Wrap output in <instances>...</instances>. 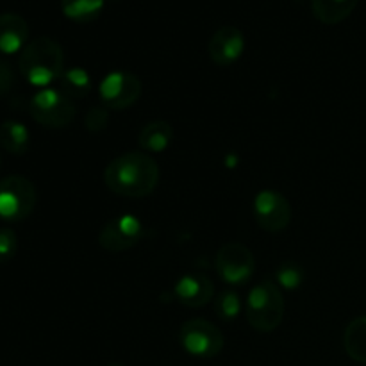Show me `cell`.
<instances>
[{
  "mask_svg": "<svg viewBox=\"0 0 366 366\" xmlns=\"http://www.w3.org/2000/svg\"><path fill=\"white\" fill-rule=\"evenodd\" d=\"M14 84V74L11 70L9 63L0 59V95H6Z\"/></svg>",
  "mask_w": 366,
  "mask_h": 366,
  "instance_id": "cell-24",
  "label": "cell"
},
{
  "mask_svg": "<svg viewBox=\"0 0 366 366\" xmlns=\"http://www.w3.org/2000/svg\"><path fill=\"white\" fill-rule=\"evenodd\" d=\"M175 297L188 307H202L213 300L214 286L204 274H186L177 281L174 288Z\"/></svg>",
  "mask_w": 366,
  "mask_h": 366,
  "instance_id": "cell-12",
  "label": "cell"
},
{
  "mask_svg": "<svg viewBox=\"0 0 366 366\" xmlns=\"http://www.w3.org/2000/svg\"><path fill=\"white\" fill-rule=\"evenodd\" d=\"M0 145L13 156H24L31 145L27 127L16 120H7L0 125Z\"/></svg>",
  "mask_w": 366,
  "mask_h": 366,
  "instance_id": "cell-14",
  "label": "cell"
},
{
  "mask_svg": "<svg viewBox=\"0 0 366 366\" xmlns=\"http://www.w3.org/2000/svg\"><path fill=\"white\" fill-rule=\"evenodd\" d=\"M356 6L357 0H311L313 14L322 24L327 25H335L345 20Z\"/></svg>",
  "mask_w": 366,
  "mask_h": 366,
  "instance_id": "cell-15",
  "label": "cell"
},
{
  "mask_svg": "<svg viewBox=\"0 0 366 366\" xmlns=\"http://www.w3.org/2000/svg\"><path fill=\"white\" fill-rule=\"evenodd\" d=\"M239 297L234 292H224L217 300H214V311L222 320H232L239 313Z\"/></svg>",
  "mask_w": 366,
  "mask_h": 366,
  "instance_id": "cell-20",
  "label": "cell"
},
{
  "mask_svg": "<svg viewBox=\"0 0 366 366\" xmlns=\"http://www.w3.org/2000/svg\"><path fill=\"white\" fill-rule=\"evenodd\" d=\"M18 250L16 232L9 227L0 229V263H9Z\"/></svg>",
  "mask_w": 366,
  "mask_h": 366,
  "instance_id": "cell-21",
  "label": "cell"
},
{
  "mask_svg": "<svg viewBox=\"0 0 366 366\" xmlns=\"http://www.w3.org/2000/svg\"><path fill=\"white\" fill-rule=\"evenodd\" d=\"M32 120L49 129H63L75 118V106L59 89L45 88L36 93L29 102Z\"/></svg>",
  "mask_w": 366,
  "mask_h": 366,
  "instance_id": "cell-5",
  "label": "cell"
},
{
  "mask_svg": "<svg viewBox=\"0 0 366 366\" xmlns=\"http://www.w3.org/2000/svg\"><path fill=\"white\" fill-rule=\"evenodd\" d=\"M143 238V225L136 217L113 218L102 227L99 234V245L109 252H125L138 245Z\"/></svg>",
  "mask_w": 366,
  "mask_h": 366,
  "instance_id": "cell-10",
  "label": "cell"
},
{
  "mask_svg": "<svg viewBox=\"0 0 366 366\" xmlns=\"http://www.w3.org/2000/svg\"><path fill=\"white\" fill-rule=\"evenodd\" d=\"M38 193L34 184L21 175L0 181V218L7 222L25 220L34 211Z\"/></svg>",
  "mask_w": 366,
  "mask_h": 366,
  "instance_id": "cell-4",
  "label": "cell"
},
{
  "mask_svg": "<svg viewBox=\"0 0 366 366\" xmlns=\"http://www.w3.org/2000/svg\"><path fill=\"white\" fill-rule=\"evenodd\" d=\"M179 342L186 352L195 357H214L224 349V335L220 329L202 318L186 322L179 332Z\"/></svg>",
  "mask_w": 366,
  "mask_h": 366,
  "instance_id": "cell-6",
  "label": "cell"
},
{
  "mask_svg": "<svg viewBox=\"0 0 366 366\" xmlns=\"http://www.w3.org/2000/svg\"><path fill=\"white\" fill-rule=\"evenodd\" d=\"M277 279L285 288H299L300 282H302V270H300L299 267H293V264H285V267L279 270Z\"/></svg>",
  "mask_w": 366,
  "mask_h": 366,
  "instance_id": "cell-23",
  "label": "cell"
},
{
  "mask_svg": "<svg viewBox=\"0 0 366 366\" xmlns=\"http://www.w3.org/2000/svg\"><path fill=\"white\" fill-rule=\"evenodd\" d=\"M343 347L350 360L366 365V317L356 318L347 325Z\"/></svg>",
  "mask_w": 366,
  "mask_h": 366,
  "instance_id": "cell-17",
  "label": "cell"
},
{
  "mask_svg": "<svg viewBox=\"0 0 366 366\" xmlns=\"http://www.w3.org/2000/svg\"><path fill=\"white\" fill-rule=\"evenodd\" d=\"M0 164H2V159H0Z\"/></svg>",
  "mask_w": 366,
  "mask_h": 366,
  "instance_id": "cell-26",
  "label": "cell"
},
{
  "mask_svg": "<svg viewBox=\"0 0 366 366\" xmlns=\"http://www.w3.org/2000/svg\"><path fill=\"white\" fill-rule=\"evenodd\" d=\"M209 57L218 66H227L238 61L245 50V36L238 27L224 25L209 39Z\"/></svg>",
  "mask_w": 366,
  "mask_h": 366,
  "instance_id": "cell-11",
  "label": "cell"
},
{
  "mask_svg": "<svg viewBox=\"0 0 366 366\" xmlns=\"http://www.w3.org/2000/svg\"><path fill=\"white\" fill-rule=\"evenodd\" d=\"M106 0H61V9L74 21H93L100 16Z\"/></svg>",
  "mask_w": 366,
  "mask_h": 366,
  "instance_id": "cell-19",
  "label": "cell"
},
{
  "mask_svg": "<svg viewBox=\"0 0 366 366\" xmlns=\"http://www.w3.org/2000/svg\"><path fill=\"white\" fill-rule=\"evenodd\" d=\"M249 324L259 332H272L285 318V299L274 282L263 281L254 286L245 306Z\"/></svg>",
  "mask_w": 366,
  "mask_h": 366,
  "instance_id": "cell-3",
  "label": "cell"
},
{
  "mask_svg": "<svg viewBox=\"0 0 366 366\" xmlns=\"http://www.w3.org/2000/svg\"><path fill=\"white\" fill-rule=\"evenodd\" d=\"M18 68L29 84L45 88L64 71L63 49L56 39L46 36L32 39L20 52Z\"/></svg>",
  "mask_w": 366,
  "mask_h": 366,
  "instance_id": "cell-2",
  "label": "cell"
},
{
  "mask_svg": "<svg viewBox=\"0 0 366 366\" xmlns=\"http://www.w3.org/2000/svg\"><path fill=\"white\" fill-rule=\"evenodd\" d=\"M29 38V25L16 13L0 14V52L16 54L25 49Z\"/></svg>",
  "mask_w": 366,
  "mask_h": 366,
  "instance_id": "cell-13",
  "label": "cell"
},
{
  "mask_svg": "<svg viewBox=\"0 0 366 366\" xmlns=\"http://www.w3.org/2000/svg\"><path fill=\"white\" fill-rule=\"evenodd\" d=\"M107 122H109V114H107V111L104 109V107H92L84 118L86 129H88L89 132L104 131Z\"/></svg>",
  "mask_w": 366,
  "mask_h": 366,
  "instance_id": "cell-22",
  "label": "cell"
},
{
  "mask_svg": "<svg viewBox=\"0 0 366 366\" xmlns=\"http://www.w3.org/2000/svg\"><path fill=\"white\" fill-rule=\"evenodd\" d=\"M107 366H124V365H118V363H111V365H107Z\"/></svg>",
  "mask_w": 366,
  "mask_h": 366,
  "instance_id": "cell-25",
  "label": "cell"
},
{
  "mask_svg": "<svg viewBox=\"0 0 366 366\" xmlns=\"http://www.w3.org/2000/svg\"><path fill=\"white\" fill-rule=\"evenodd\" d=\"M174 138V129L168 122L156 120L147 124L139 132V145L149 152H161L167 149Z\"/></svg>",
  "mask_w": 366,
  "mask_h": 366,
  "instance_id": "cell-16",
  "label": "cell"
},
{
  "mask_svg": "<svg viewBox=\"0 0 366 366\" xmlns=\"http://www.w3.org/2000/svg\"><path fill=\"white\" fill-rule=\"evenodd\" d=\"M254 218L264 231H285L292 222V206L282 193L263 189L254 199Z\"/></svg>",
  "mask_w": 366,
  "mask_h": 366,
  "instance_id": "cell-8",
  "label": "cell"
},
{
  "mask_svg": "<svg viewBox=\"0 0 366 366\" xmlns=\"http://www.w3.org/2000/svg\"><path fill=\"white\" fill-rule=\"evenodd\" d=\"M104 181L117 195L143 199L156 189L159 181V167L156 159L145 152L122 154L107 164Z\"/></svg>",
  "mask_w": 366,
  "mask_h": 366,
  "instance_id": "cell-1",
  "label": "cell"
},
{
  "mask_svg": "<svg viewBox=\"0 0 366 366\" xmlns=\"http://www.w3.org/2000/svg\"><path fill=\"white\" fill-rule=\"evenodd\" d=\"M214 267H217L222 281H225L227 285L238 286L250 281L254 268H256V261H254L252 252L245 245H242V243H227V245L218 250Z\"/></svg>",
  "mask_w": 366,
  "mask_h": 366,
  "instance_id": "cell-7",
  "label": "cell"
},
{
  "mask_svg": "<svg viewBox=\"0 0 366 366\" xmlns=\"http://www.w3.org/2000/svg\"><path fill=\"white\" fill-rule=\"evenodd\" d=\"M59 82V92L63 95H66L68 99H82V97L88 95L92 92V77L86 70L82 68H68L61 74V77L57 79Z\"/></svg>",
  "mask_w": 366,
  "mask_h": 366,
  "instance_id": "cell-18",
  "label": "cell"
},
{
  "mask_svg": "<svg viewBox=\"0 0 366 366\" xmlns=\"http://www.w3.org/2000/svg\"><path fill=\"white\" fill-rule=\"evenodd\" d=\"M102 104L109 109L122 111L131 107L142 95V82L129 71H111L99 86Z\"/></svg>",
  "mask_w": 366,
  "mask_h": 366,
  "instance_id": "cell-9",
  "label": "cell"
}]
</instances>
